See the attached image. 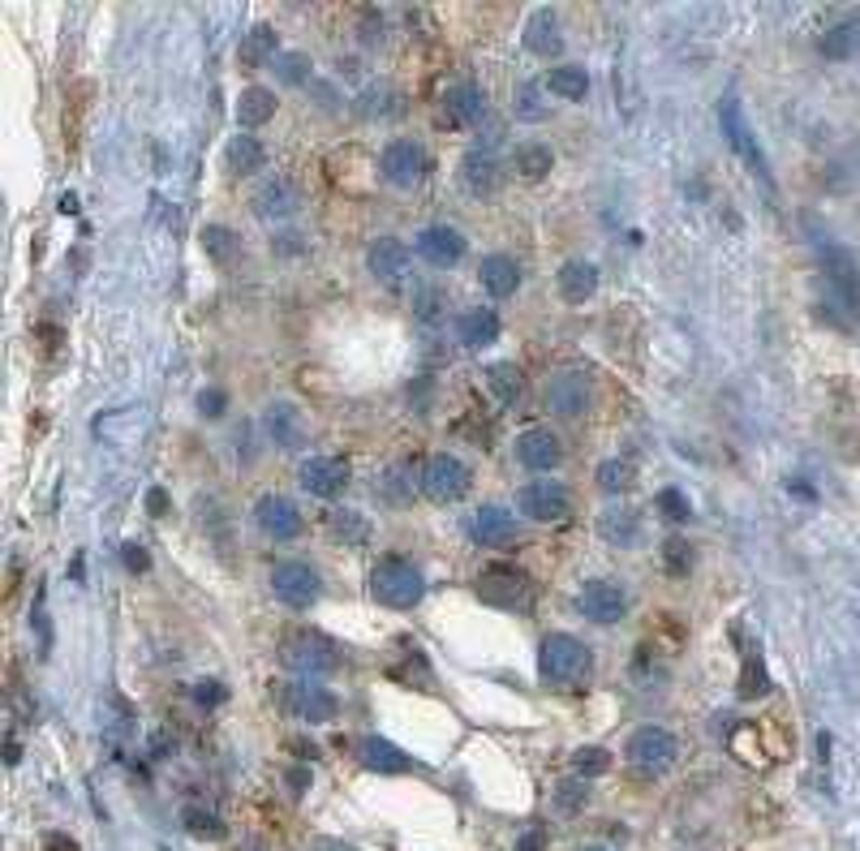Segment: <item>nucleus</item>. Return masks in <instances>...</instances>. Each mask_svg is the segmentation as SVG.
Wrapping results in <instances>:
<instances>
[{
	"mask_svg": "<svg viewBox=\"0 0 860 851\" xmlns=\"http://www.w3.org/2000/svg\"><path fill=\"white\" fill-rule=\"evenodd\" d=\"M594 667V654L572 632H551L538 649V675L555 688H577Z\"/></svg>",
	"mask_w": 860,
	"mask_h": 851,
	"instance_id": "nucleus-1",
	"label": "nucleus"
},
{
	"mask_svg": "<svg viewBox=\"0 0 860 851\" xmlns=\"http://www.w3.org/2000/svg\"><path fill=\"white\" fill-rule=\"evenodd\" d=\"M280 658H284V667L306 675V680L332 675V671H340V662H344L340 645L332 637H323V632H293V637H284Z\"/></svg>",
	"mask_w": 860,
	"mask_h": 851,
	"instance_id": "nucleus-2",
	"label": "nucleus"
},
{
	"mask_svg": "<svg viewBox=\"0 0 860 851\" xmlns=\"http://www.w3.org/2000/svg\"><path fill=\"white\" fill-rule=\"evenodd\" d=\"M370 594H375L383 607L392 611H409L418 607L422 594H426V581L422 572L409 564V559H379L375 572H370Z\"/></svg>",
	"mask_w": 860,
	"mask_h": 851,
	"instance_id": "nucleus-3",
	"label": "nucleus"
},
{
	"mask_svg": "<svg viewBox=\"0 0 860 851\" xmlns=\"http://www.w3.org/2000/svg\"><path fill=\"white\" fill-rule=\"evenodd\" d=\"M624 753H628V766H633L637 774L654 778V774H667L671 766H676L680 744H676V735H671L667 727H637Z\"/></svg>",
	"mask_w": 860,
	"mask_h": 851,
	"instance_id": "nucleus-4",
	"label": "nucleus"
},
{
	"mask_svg": "<svg viewBox=\"0 0 860 851\" xmlns=\"http://www.w3.org/2000/svg\"><path fill=\"white\" fill-rule=\"evenodd\" d=\"M418 486H422V495H426V499H435V503H456V499H465V495H469L473 473H469L465 460H456V456H448V452H439V456H430L426 465H422Z\"/></svg>",
	"mask_w": 860,
	"mask_h": 851,
	"instance_id": "nucleus-5",
	"label": "nucleus"
},
{
	"mask_svg": "<svg viewBox=\"0 0 860 851\" xmlns=\"http://www.w3.org/2000/svg\"><path fill=\"white\" fill-rule=\"evenodd\" d=\"M280 705H284V714L289 718H297V723H310V727H319V723H332L336 718V697L327 692L323 684H310V680H301V684H284L280 692Z\"/></svg>",
	"mask_w": 860,
	"mask_h": 851,
	"instance_id": "nucleus-6",
	"label": "nucleus"
},
{
	"mask_svg": "<svg viewBox=\"0 0 860 851\" xmlns=\"http://www.w3.org/2000/svg\"><path fill=\"white\" fill-rule=\"evenodd\" d=\"M719 121H723V134H727L731 147H736V155H740L744 164H749V172H753V177H762V181L770 185L766 151L757 147V138H753L749 121H744V112H740V99H736V95H723V104H719Z\"/></svg>",
	"mask_w": 860,
	"mask_h": 851,
	"instance_id": "nucleus-7",
	"label": "nucleus"
},
{
	"mask_svg": "<svg viewBox=\"0 0 860 851\" xmlns=\"http://www.w3.org/2000/svg\"><path fill=\"white\" fill-rule=\"evenodd\" d=\"M271 589H276V598L284 602V607L306 611V607H314V602H319L323 581H319V572H314L310 564L284 559V564H276V572H271Z\"/></svg>",
	"mask_w": 860,
	"mask_h": 851,
	"instance_id": "nucleus-8",
	"label": "nucleus"
},
{
	"mask_svg": "<svg viewBox=\"0 0 860 851\" xmlns=\"http://www.w3.org/2000/svg\"><path fill=\"white\" fill-rule=\"evenodd\" d=\"M516 508H521L529 521L547 525V521H564V516L572 512V499L555 478H534V482H525L521 490H516Z\"/></svg>",
	"mask_w": 860,
	"mask_h": 851,
	"instance_id": "nucleus-9",
	"label": "nucleus"
},
{
	"mask_svg": "<svg viewBox=\"0 0 860 851\" xmlns=\"http://www.w3.org/2000/svg\"><path fill=\"white\" fill-rule=\"evenodd\" d=\"M727 748H731V757H736L740 766H749V770H770L774 761L783 757V744H774L770 731H766L762 723H740V727H731Z\"/></svg>",
	"mask_w": 860,
	"mask_h": 851,
	"instance_id": "nucleus-10",
	"label": "nucleus"
},
{
	"mask_svg": "<svg viewBox=\"0 0 860 851\" xmlns=\"http://www.w3.org/2000/svg\"><path fill=\"white\" fill-rule=\"evenodd\" d=\"M379 172L392 185H400V190H409V185H418L426 177V151L418 147V142H409V138L387 142L383 155H379Z\"/></svg>",
	"mask_w": 860,
	"mask_h": 851,
	"instance_id": "nucleus-11",
	"label": "nucleus"
},
{
	"mask_svg": "<svg viewBox=\"0 0 860 851\" xmlns=\"http://www.w3.org/2000/svg\"><path fill=\"white\" fill-rule=\"evenodd\" d=\"M297 482L314 499H336L340 490L349 486V465H344L340 456H310L306 465L297 469Z\"/></svg>",
	"mask_w": 860,
	"mask_h": 851,
	"instance_id": "nucleus-12",
	"label": "nucleus"
},
{
	"mask_svg": "<svg viewBox=\"0 0 860 851\" xmlns=\"http://www.w3.org/2000/svg\"><path fill=\"white\" fill-rule=\"evenodd\" d=\"M577 607L585 619H594V624H620L628 615V594H624V585H615V581H590L577 594Z\"/></svg>",
	"mask_w": 860,
	"mask_h": 851,
	"instance_id": "nucleus-13",
	"label": "nucleus"
},
{
	"mask_svg": "<svg viewBox=\"0 0 860 851\" xmlns=\"http://www.w3.org/2000/svg\"><path fill=\"white\" fill-rule=\"evenodd\" d=\"M542 400H547V409L555 417H581L585 409H590V379H585L581 370H559L555 379L547 383Z\"/></svg>",
	"mask_w": 860,
	"mask_h": 851,
	"instance_id": "nucleus-14",
	"label": "nucleus"
},
{
	"mask_svg": "<svg viewBox=\"0 0 860 851\" xmlns=\"http://www.w3.org/2000/svg\"><path fill=\"white\" fill-rule=\"evenodd\" d=\"M418 258L430 263V267H439V271H448V267H456L465 258V237L456 233V228H448V224H430V228L418 233Z\"/></svg>",
	"mask_w": 860,
	"mask_h": 851,
	"instance_id": "nucleus-15",
	"label": "nucleus"
},
{
	"mask_svg": "<svg viewBox=\"0 0 860 851\" xmlns=\"http://www.w3.org/2000/svg\"><path fill=\"white\" fill-rule=\"evenodd\" d=\"M254 521H258V529H263L267 538H276V542H289V538H297V533H301L297 503L284 499V495H263V499H258L254 503Z\"/></svg>",
	"mask_w": 860,
	"mask_h": 851,
	"instance_id": "nucleus-16",
	"label": "nucleus"
},
{
	"mask_svg": "<svg viewBox=\"0 0 860 851\" xmlns=\"http://www.w3.org/2000/svg\"><path fill=\"white\" fill-rule=\"evenodd\" d=\"M478 594L482 602H491V607H504V611H516V607H529V585L521 572H508V568H491L478 576Z\"/></svg>",
	"mask_w": 860,
	"mask_h": 851,
	"instance_id": "nucleus-17",
	"label": "nucleus"
},
{
	"mask_svg": "<svg viewBox=\"0 0 860 851\" xmlns=\"http://www.w3.org/2000/svg\"><path fill=\"white\" fill-rule=\"evenodd\" d=\"M469 533H473V542H478V546H495V551H504V546L516 542V533H521V529H516V516L508 508L486 503V508L473 512Z\"/></svg>",
	"mask_w": 860,
	"mask_h": 851,
	"instance_id": "nucleus-18",
	"label": "nucleus"
},
{
	"mask_svg": "<svg viewBox=\"0 0 860 851\" xmlns=\"http://www.w3.org/2000/svg\"><path fill=\"white\" fill-rule=\"evenodd\" d=\"M409 263H413L409 245H405V241H396V237H379L375 245H370V254H366L370 276L383 280V284L405 280V276H409Z\"/></svg>",
	"mask_w": 860,
	"mask_h": 851,
	"instance_id": "nucleus-19",
	"label": "nucleus"
},
{
	"mask_svg": "<svg viewBox=\"0 0 860 851\" xmlns=\"http://www.w3.org/2000/svg\"><path fill=\"white\" fill-rule=\"evenodd\" d=\"M254 211L263 220H284V215H297L301 211V190L289 177H271L254 190Z\"/></svg>",
	"mask_w": 860,
	"mask_h": 851,
	"instance_id": "nucleus-20",
	"label": "nucleus"
},
{
	"mask_svg": "<svg viewBox=\"0 0 860 851\" xmlns=\"http://www.w3.org/2000/svg\"><path fill=\"white\" fill-rule=\"evenodd\" d=\"M516 460H521L525 469L534 473H551L559 460H564V447H559V439L551 435V430H525L521 439H516Z\"/></svg>",
	"mask_w": 860,
	"mask_h": 851,
	"instance_id": "nucleus-21",
	"label": "nucleus"
},
{
	"mask_svg": "<svg viewBox=\"0 0 860 851\" xmlns=\"http://www.w3.org/2000/svg\"><path fill=\"white\" fill-rule=\"evenodd\" d=\"M443 117L452 125H478L486 117V95L478 82H456L443 91Z\"/></svg>",
	"mask_w": 860,
	"mask_h": 851,
	"instance_id": "nucleus-22",
	"label": "nucleus"
},
{
	"mask_svg": "<svg viewBox=\"0 0 860 851\" xmlns=\"http://www.w3.org/2000/svg\"><path fill=\"white\" fill-rule=\"evenodd\" d=\"M357 761H362L366 770H375V774H405V770H413V757L400 753L392 740H379V735H366V740L357 744Z\"/></svg>",
	"mask_w": 860,
	"mask_h": 851,
	"instance_id": "nucleus-23",
	"label": "nucleus"
},
{
	"mask_svg": "<svg viewBox=\"0 0 860 851\" xmlns=\"http://www.w3.org/2000/svg\"><path fill=\"white\" fill-rule=\"evenodd\" d=\"M555 284H559V297H564V301H572V306H585V301L598 293V267L585 263V258H572V263L559 267Z\"/></svg>",
	"mask_w": 860,
	"mask_h": 851,
	"instance_id": "nucleus-24",
	"label": "nucleus"
},
{
	"mask_svg": "<svg viewBox=\"0 0 860 851\" xmlns=\"http://www.w3.org/2000/svg\"><path fill=\"white\" fill-rule=\"evenodd\" d=\"M822 263H826L830 284L839 288V297L848 301V306H856V301H860V271H856V263H852V254L826 241V245H822Z\"/></svg>",
	"mask_w": 860,
	"mask_h": 851,
	"instance_id": "nucleus-25",
	"label": "nucleus"
},
{
	"mask_svg": "<svg viewBox=\"0 0 860 851\" xmlns=\"http://www.w3.org/2000/svg\"><path fill=\"white\" fill-rule=\"evenodd\" d=\"M276 56H280V35H276V26L258 22V26H250V31L241 35L237 61L246 65V69H263V65L276 61Z\"/></svg>",
	"mask_w": 860,
	"mask_h": 851,
	"instance_id": "nucleus-26",
	"label": "nucleus"
},
{
	"mask_svg": "<svg viewBox=\"0 0 860 851\" xmlns=\"http://www.w3.org/2000/svg\"><path fill=\"white\" fill-rule=\"evenodd\" d=\"M461 181L473 198H491L499 190V164L491 151H469L461 160Z\"/></svg>",
	"mask_w": 860,
	"mask_h": 851,
	"instance_id": "nucleus-27",
	"label": "nucleus"
},
{
	"mask_svg": "<svg viewBox=\"0 0 860 851\" xmlns=\"http://www.w3.org/2000/svg\"><path fill=\"white\" fill-rule=\"evenodd\" d=\"M817 48H822L826 61H852V56L860 52V18L852 13V18H839L826 26V35L817 39Z\"/></svg>",
	"mask_w": 860,
	"mask_h": 851,
	"instance_id": "nucleus-28",
	"label": "nucleus"
},
{
	"mask_svg": "<svg viewBox=\"0 0 860 851\" xmlns=\"http://www.w3.org/2000/svg\"><path fill=\"white\" fill-rule=\"evenodd\" d=\"M478 280L491 297H512L516 288H521V267H516L508 254H486L482 267H478Z\"/></svg>",
	"mask_w": 860,
	"mask_h": 851,
	"instance_id": "nucleus-29",
	"label": "nucleus"
},
{
	"mask_svg": "<svg viewBox=\"0 0 860 851\" xmlns=\"http://www.w3.org/2000/svg\"><path fill=\"white\" fill-rule=\"evenodd\" d=\"M263 426H267V435H271V443H276V447H289V452H293V447L306 443V426H301V413H297L293 405H284V400L263 413Z\"/></svg>",
	"mask_w": 860,
	"mask_h": 851,
	"instance_id": "nucleus-30",
	"label": "nucleus"
},
{
	"mask_svg": "<svg viewBox=\"0 0 860 851\" xmlns=\"http://www.w3.org/2000/svg\"><path fill=\"white\" fill-rule=\"evenodd\" d=\"M456 336H461L465 349H486V344H495V340H499V314H495V310H486V306L465 310V314H461V323H456Z\"/></svg>",
	"mask_w": 860,
	"mask_h": 851,
	"instance_id": "nucleus-31",
	"label": "nucleus"
},
{
	"mask_svg": "<svg viewBox=\"0 0 860 851\" xmlns=\"http://www.w3.org/2000/svg\"><path fill=\"white\" fill-rule=\"evenodd\" d=\"M224 164H228L233 177H254L258 168H267V151H263V142H258L254 134H237L233 142H228V151H224Z\"/></svg>",
	"mask_w": 860,
	"mask_h": 851,
	"instance_id": "nucleus-32",
	"label": "nucleus"
},
{
	"mask_svg": "<svg viewBox=\"0 0 860 851\" xmlns=\"http://www.w3.org/2000/svg\"><path fill=\"white\" fill-rule=\"evenodd\" d=\"M276 91H267V86H246L241 91V99H237V121H241V129H258V125H267L271 117H276Z\"/></svg>",
	"mask_w": 860,
	"mask_h": 851,
	"instance_id": "nucleus-33",
	"label": "nucleus"
},
{
	"mask_svg": "<svg viewBox=\"0 0 860 851\" xmlns=\"http://www.w3.org/2000/svg\"><path fill=\"white\" fill-rule=\"evenodd\" d=\"M525 48L534 56H555L564 48V39H559V22L551 9H534V18L525 22Z\"/></svg>",
	"mask_w": 860,
	"mask_h": 851,
	"instance_id": "nucleus-34",
	"label": "nucleus"
},
{
	"mask_svg": "<svg viewBox=\"0 0 860 851\" xmlns=\"http://www.w3.org/2000/svg\"><path fill=\"white\" fill-rule=\"evenodd\" d=\"M486 387H491V396H495L504 409H516V405H521V396H525V379H521V370L508 366V362L486 366Z\"/></svg>",
	"mask_w": 860,
	"mask_h": 851,
	"instance_id": "nucleus-35",
	"label": "nucleus"
},
{
	"mask_svg": "<svg viewBox=\"0 0 860 851\" xmlns=\"http://www.w3.org/2000/svg\"><path fill=\"white\" fill-rule=\"evenodd\" d=\"M542 86H547V91H551L555 99H568V104H581V99L590 95V74H585L581 65H555Z\"/></svg>",
	"mask_w": 860,
	"mask_h": 851,
	"instance_id": "nucleus-36",
	"label": "nucleus"
},
{
	"mask_svg": "<svg viewBox=\"0 0 860 851\" xmlns=\"http://www.w3.org/2000/svg\"><path fill=\"white\" fill-rule=\"evenodd\" d=\"M598 533L607 546H637L641 542V521L637 512H602Z\"/></svg>",
	"mask_w": 860,
	"mask_h": 851,
	"instance_id": "nucleus-37",
	"label": "nucleus"
},
{
	"mask_svg": "<svg viewBox=\"0 0 860 851\" xmlns=\"http://www.w3.org/2000/svg\"><path fill=\"white\" fill-rule=\"evenodd\" d=\"M327 529H332V538L344 542V546H366L370 538V525L362 512H349V508H336L332 516H327Z\"/></svg>",
	"mask_w": 860,
	"mask_h": 851,
	"instance_id": "nucleus-38",
	"label": "nucleus"
},
{
	"mask_svg": "<svg viewBox=\"0 0 860 851\" xmlns=\"http://www.w3.org/2000/svg\"><path fill=\"white\" fill-rule=\"evenodd\" d=\"M551 164H555V155H551V147H542V142H525V147H516V172L529 177V181L547 177Z\"/></svg>",
	"mask_w": 860,
	"mask_h": 851,
	"instance_id": "nucleus-39",
	"label": "nucleus"
},
{
	"mask_svg": "<svg viewBox=\"0 0 860 851\" xmlns=\"http://www.w3.org/2000/svg\"><path fill=\"white\" fill-rule=\"evenodd\" d=\"M237 233L233 228H224V224H207L203 228V250H207V258H215V263H233L237 258Z\"/></svg>",
	"mask_w": 860,
	"mask_h": 851,
	"instance_id": "nucleus-40",
	"label": "nucleus"
},
{
	"mask_svg": "<svg viewBox=\"0 0 860 851\" xmlns=\"http://www.w3.org/2000/svg\"><path fill=\"white\" fill-rule=\"evenodd\" d=\"M181 826L194 834V839H224V821L211 809H198V804H185L181 809Z\"/></svg>",
	"mask_w": 860,
	"mask_h": 851,
	"instance_id": "nucleus-41",
	"label": "nucleus"
},
{
	"mask_svg": "<svg viewBox=\"0 0 860 851\" xmlns=\"http://www.w3.org/2000/svg\"><path fill=\"white\" fill-rule=\"evenodd\" d=\"M740 701H753V697H766L770 692V675L762 667V658L757 654H744V667H740Z\"/></svg>",
	"mask_w": 860,
	"mask_h": 851,
	"instance_id": "nucleus-42",
	"label": "nucleus"
},
{
	"mask_svg": "<svg viewBox=\"0 0 860 851\" xmlns=\"http://www.w3.org/2000/svg\"><path fill=\"white\" fill-rule=\"evenodd\" d=\"M366 112V117H392V112H400V91L396 86H387V82H379V86H370V91L362 95V104H357Z\"/></svg>",
	"mask_w": 860,
	"mask_h": 851,
	"instance_id": "nucleus-43",
	"label": "nucleus"
},
{
	"mask_svg": "<svg viewBox=\"0 0 860 851\" xmlns=\"http://www.w3.org/2000/svg\"><path fill=\"white\" fill-rule=\"evenodd\" d=\"M555 804H559V813H581L590 804V778H564L555 787Z\"/></svg>",
	"mask_w": 860,
	"mask_h": 851,
	"instance_id": "nucleus-44",
	"label": "nucleus"
},
{
	"mask_svg": "<svg viewBox=\"0 0 860 851\" xmlns=\"http://www.w3.org/2000/svg\"><path fill=\"white\" fill-rule=\"evenodd\" d=\"M276 78L284 82V86H301V82H310V56L306 52H280L276 56Z\"/></svg>",
	"mask_w": 860,
	"mask_h": 851,
	"instance_id": "nucleus-45",
	"label": "nucleus"
},
{
	"mask_svg": "<svg viewBox=\"0 0 860 851\" xmlns=\"http://www.w3.org/2000/svg\"><path fill=\"white\" fill-rule=\"evenodd\" d=\"M572 770H577V778H598V774L611 770V753L607 748H598V744L577 748V753H572Z\"/></svg>",
	"mask_w": 860,
	"mask_h": 851,
	"instance_id": "nucleus-46",
	"label": "nucleus"
},
{
	"mask_svg": "<svg viewBox=\"0 0 860 851\" xmlns=\"http://www.w3.org/2000/svg\"><path fill=\"white\" fill-rule=\"evenodd\" d=\"M598 486L607 490V495H620V490L633 486V465H628V460H602L598 465Z\"/></svg>",
	"mask_w": 860,
	"mask_h": 851,
	"instance_id": "nucleus-47",
	"label": "nucleus"
},
{
	"mask_svg": "<svg viewBox=\"0 0 860 851\" xmlns=\"http://www.w3.org/2000/svg\"><path fill=\"white\" fill-rule=\"evenodd\" d=\"M542 86L538 82H521V91H516V117L521 121H542L547 117V104H542Z\"/></svg>",
	"mask_w": 860,
	"mask_h": 851,
	"instance_id": "nucleus-48",
	"label": "nucleus"
},
{
	"mask_svg": "<svg viewBox=\"0 0 860 851\" xmlns=\"http://www.w3.org/2000/svg\"><path fill=\"white\" fill-rule=\"evenodd\" d=\"M654 508L667 516V521H688V516H693V503H688V495H680L676 486H667V490H658V499H654Z\"/></svg>",
	"mask_w": 860,
	"mask_h": 851,
	"instance_id": "nucleus-49",
	"label": "nucleus"
},
{
	"mask_svg": "<svg viewBox=\"0 0 860 851\" xmlns=\"http://www.w3.org/2000/svg\"><path fill=\"white\" fill-rule=\"evenodd\" d=\"M663 559H667L671 576H688V568H693V551H688L684 538H667L663 542Z\"/></svg>",
	"mask_w": 860,
	"mask_h": 851,
	"instance_id": "nucleus-50",
	"label": "nucleus"
},
{
	"mask_svg": "<svg viewBox=\"0 0 860 851\" xmlns=\"http://www.w3.org/2000/svg\"><path fill=\"white\" fill-rule=\"evenodd\" d=\"M224 405H228V396L220 392V387H211V392L198 396V413H203V417H220Z\"/></svg>",
	"mask_w": 860,
	"mask_h": 851,
	"instance_id": "nucleus-51",
	"label": "nucleus"
},
{
	"mask_svg": "<svg viewBox=\"0 0 860 851\" xmlns=\"http://www.w3.org/2000/svg\"><path fill=\"white\" fill-rule=\"evenodd\" d=\"M121 555H125V568H129V572H147V568H151V555L142 551V542H125Z\"/></svg>",
	"mask_w": 860,
	"mask_h": 851,
	"instance_id": "nucleus-52",
	"label": "nucleus"
},
{
	"mask_svg": "<svg viewBox=\"0 0 860 851\" xmlns=\"http://www.w3.org/2000/svg\"><path fill=\"white\" fill-rule=\"evenodd\" d=\"M194 701H198V705H220V701H224V688L215 684V680H203V684L194 688Z\"/></svg>",
	"mask_w": 860,
	"mask_h": 851,
	"instance_id": "nucleus-53",
	"label": "nucleus"
},
{
	"mask_svg": "<svg viewBox=\"0 0 860 851\" xmlns=\"http://www.w3.org/2000/svg\"><path fill=\"white\" fill-rule=\"evenodd\" d=\"M147 512L151 516H168V490H160V486L147 490Z\"/></svg>",
	"mask_w": 860,
	"mask_h": 851,
	"instance_id": "nucleus-54",
	"label": "nucleus"
},
{
	"mask_svg": "<svg viewBox=\"0 0 860 851\" xmlns=\"http://www.w3.org/2000/svg\"><path fill=\"white\" fill-rule=\"evenodd\" d=\"M306 787H310V770L306 766L289 770V791H293V796H306Z\"/></svg>",
	"mask_w": 860,
	"mask_h": 851,
	"instance_id": "nucleus-55",
	"label": "nucleus"
},
{
	"mask_svg": "<svg viewBox=\"0 0 860 851\" xmlns=\"http://www.w3.org/2000/svg\"><path fill=\"white\" fill-rule=\"evenodd\" d=\"M542 843H547V834L542 830H529L521 843H516V851H542Z\"/></svg>",
	"mask_w": 860,
	"mask_h": 851,
	"instance_id": "nucleus-56",
	"label": "nucleus"
},
{
	"mask_svg": "<svg viewBox=\"0 0 860 851\" xmlns=\"http://www.w3.org/2000/svg\"><path fill=\"white\" fill-rule=\"evenodd\" d=\"M293 753H297L301 761H314V757H319V748L306 744V740H293Z\"/></svg>",
	"mask_w": 860,
	"mask_h": 851,
	"instance_id": "nucleus-57",
	"label": "nucleus"
},
{
	"mask_svg": "<svg viewBox=\"0 0 860 851\" xmlns=\"http://www.w3.org/2000/svg\"><path fill=\"white\" fill-rule=\"evenodd\" d=\"M48 847H52V851H78L74 843L65 839V834H48Z\"/></svg>",
	"mask_w": 860,
	"mask_h": 851,
	"instance_id": "nucleus-58",
	"label": "nucleus"
},
{
	"mask_svg": "<svg viewBox=\"0 0 860 851\" xmlns=\"http://www.w3.org/2000/svg\"><path fill=\"white\" fill-rule=\"evenodd\" d=\"M18 757H22V748H18V740H9V744H5V761H9V766H18Z\"/></svg>",
	"mask_w": 860,
	"mask_h": 851,
	"instance_id": "nucleus-59",
	"label": "nucleus"
},
{
	"mask_svg": "<svg viewBox=\"0 0 860 851\" xmlns=\"http://www.w3.org/2000/svg\"><path fill=\"white\" fill-rule=\"evenodd\" d=\"M323 851H357V847H344V843H323Z\"/></svg>",
	"mask_w": 860,
	"mask_h": 851,
	"instance_id": "nucleus-60",
	"label": "nucleus"
},
{
	"mask_svg": "<svg viewBox=\"0 0 860 851\" xmlns=\"http://www.w3.org/2000/svg\"><path fill=\"white\" fill-rule=\"evenodd\" d=\"M585 851H602V847H585Z\"/></svg>",
	"mask_w": 860,
	"mask_h": 851,
	"instance_id": "nucleus-61",
	"label": "nucleus"
}]
</instances>
